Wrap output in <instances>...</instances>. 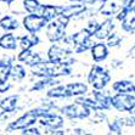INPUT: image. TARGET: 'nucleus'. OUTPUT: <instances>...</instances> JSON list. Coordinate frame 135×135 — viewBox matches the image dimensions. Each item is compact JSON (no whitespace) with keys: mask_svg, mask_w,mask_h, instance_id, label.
I'll use <instances>...</instances> for the list:
<instances>
[{"mask_svg":"<svg viewBox=\"0 0 135 135\" xmlns=\"http://www.w3.org/2000/svg\"><path fill=\"white\" fill-rule=\"evenodd\" d=\"M69 18L65 17L63 15L56 16L54 20H51L50 22H47L46 25V37L51 43H56L60 41L65 38L66 34V28L68 26Z\"/></svg>","mask_w":135,"mask_h":135,"instance_id":"1","label":"nucleus"},{"mask_svg":"<svg viewBox=\"0 0 135 135\" xmlns=\"http://www.w3.org/2000/svg\"><path fill=\"white\" fill-rule=\"evenodd\" d=\"M88 82L94 89H99V90L101 89L102 90L111 82V75L107 72V69H105L104 67L95 65V66L91 67L90 72L88 74Z\"/></svg>","mask_w":135,"mask_h":135,"instance_id":"2","label":"nucleus"},{"mask_svg":"<svg viewBox=\"0 0 135 135\" xmlns=\"http://www.w3.org/2000/svg\"><path fill=\"white\" fill-rule=\"evenodd\" d=\"M91 111L93 110H90L88 106H85L79 101H75L74 104L67 105L61 108L62 114H65L69 119H85L90 116Z\"/></svg>","mask_w":135,"mask_h":135,"instance_id":"3","label":"nucleus"},{"mask_svg":"<svg viewBox=\"0 0 135 135\" xmlns=\"http://www.w3.org/2000/svg\"><path fill=\"white\" fill-rule=\"evenodd\" d=\"M112 107L119 112L135 113V96L132 94H117L111 98Z\"/></svg>","mask_w":135,"mask_h":135,"instance_id":"4","label":"nucleus"},{"mask_svg":"<svg viewBox=\"0 0 135 135\" xmlns=\"http://www.w3.org/2000/svg\"><path fill=\"white\" fill-rule=\"evenodd\" d=\"M47 25V21L39 13H29L23 18V27L29 33H38Z\"/></svg>","mask_w":135,"mask_h":135,"instance_id":"5","label":"nucleus"},{"mask_svg":"<svg viewBox=\"0 0 135 135\" xmlns=\"http://www.w3.org/2000/svg\"><path fill=\"white\" fill-rule=\"evenodd\" d=\"M69 50L61 47L59 45H52L50 46V49L47 50V60L51 62H66V63H71L73 62L69 59Z\"/></svg>","mask_w":135,"mask_h":135,"instance_id":"6","label":"nucleus"},{"mask_svg":"<svg viewBox=\"0 0 135 135\" xmlns=\"http://www.w3.org/2000/svg\"><path fill=\"white\" fill-rule=\"evenodd\" d=\"M39 123L41 126L46 127V128L51 129V130H56V129L63 127L65 124V120L59 114H55V113H45L44 116H41L39 118Z\"/></svg>","mask_w":135,"mask_h":135,"instance_id":"7","label":"nucleus"},{"mask_svg":"<svg viewBox=\"0 0 135 135\" xmlns=\"http://www.w3.org/2000/svg\"><path fill=\"white\" fill-rule=\"evenodd\" d=\"M114 28H116V23H114V20L110 17V18L105 20L102 23H100L99 28L96 29V32H95L94 37L96 38L98 40H106L107 38H108V37H110V35L113 33Z\"/></svg>","mask_w":135,"mask_h":135,"instance_id":"8","label":"nucleus"},{"mask_svg":"<svg viewBox=\"0 0 135 135\" xmlns=\"http://www.w3.org/2000/svg\"><path fill=\"white\" fill-rule=\"evenodd\" d=\"M91 57L95 62H101L108 56V45L106 43H95L90 49Z\"/></svg>","mask_w":135,"mask_h":135,"instance_id":"9","label":"nucleus"},{"mask_svg":"<svg viewBox=\"0 0 135 135\" xmlns=\"http://www.w3.org/2000/svg\"><path fill=\"white\" fill-rule=\"evenodd\" d=\"M17 60H18L20 62H22L31 67V66H33V65H35L37 62L41 61V59H40V55L38 52H34L32 49H25V50H22L18 54Z\"/></svg>","mask_w":135,"mask_h":135,"instance_id":"10","label":"nucleus"},{"mask_svg":"<svg viewBox=\"0 0 135 135\" xmlns=\"http://www.w3.org/2000/svg\"><path fill=\"white\" fill-rule=\"evenodd\" d=\"M86 10V6L85 4H71V5H67V6H63L62 11H61V15H63L67 18H72V17H75V16H79L82 13L85 12Z\"/></svg>","mask_w":135,"mask_h":135,"instance_id":"11","label":"nucleus"},{"mask_svg":"<svg viewBox=\"0 0 135 135\" xmlns=\"http://www.w3.org/2000/svg\"><path fill=\"white\" fill-rule=\"evenodd\" d=\"M93 96H94V99L99 104V106L101 107V110L108 111L111 107H112V101H111L112 96H110L106 91H101V89L100 90H99V89H95V91L93 93Z\"/></svg>","mask_w":135,"mask_h":135,"instance_id":"12","label":"nucleus"},{"mask_svg":"<svg viewBox=\"0 0 135 135\" xmlns=\"http://www.w3.org/2000/svg\"><path fill=\"white\" fill-rule=\"evenodd\" d=\"M63 6H55V5H41L40 10H39V15H41L46 20L47 22H50L51 20H54L56 16H59L62 11Z\"/></svg>","mask_w":135,"mask_h":135,"instance_id":"13","label":"nucleus"},{"mask_svg":"<svg viewBox=\"0 0 135 135\" xmlns=\"http://www.w3.org/2000/svg\"><path fill=\"white\" fill-rule=\"evenodd\" d=\"M112 90L117 94H135V84L130 80H118L113 83Z\"/></svg>","mask_w":135,"mask_h":135,"instance_id":"14","label":"nucleus"},{"mask_svg":"<svg viewBox=\"0 0 135 135\" xmlns=\"http://www.w3.org/2000/svg\"><path fill=\"white\" fill-rule=\"evenodd\" d=\"M66 86L69 98H72V96H82V95H85L88 93V85L85 83L73 82L66 84Z\"/></svg>","mask_w":135,"mask_h":135,"instance_id":"15","label":"nucleus"},{"mask_svg":"<svg viewBox=\"0 0 135 135\" xmlns=\"http://www.w3.org/2000/svg\"><path fill=\"white\" fill-rule=\"evenodd\" d=\"M18 46L17 44V38L11 33H6L0 37V47L5 50H16Z\"/></svg>","mask_w":135,"mask_h":135,"instance_id":"16","label":"nucleus"},{"mask_svg":"<svg viewBox=\"0 0 135 135\" xmlns=\"http://www.w3.org/2000/svg\"><path fill=\"white\" fill-rule=\"evenodd\" d=\"M39 38H38L37 33H29L28 34H26L25 37H22L20 39V46L22 50L25 49H33L34 46H37L39 44Z\"/></svg>","mask_w":135,"mask_h":135,"instance_id":"17","label":"nucleus"},{"mask_svg":"<svg viewBox=\"0 0 135 135\" xmlns=\"http://www.w3.org/2000/svg\"><path fill=\"white\" fill-rule=\"evenodd\" d=\"M11 68L12 62L10 60L0 61V85L9 82V78L11 77Z\"/></svg>","mask_w":135,"mask_h":135,"instance_id":"18","label":"nucleus"},{"mask_svg":"<svg viewBox=\"0 0 135 135\" xmlns=\"http://www.w3.org/2000/svg\"><path fill=\"white\" fill-rule=\"evenodd\" d=\"M17 102H18V96L11 95V96H7L0 101V108L3 111H7V112H13L16 110Z\"/></svg>","mask_w":135,"mask_h":135,"instance_id":"19","label":"nucleus"},{"mask_svg":"<svg viewBox=\"0 0 135 135\" xmlns=\"http://www.w3.org/2000/svg\"><path fill=\"white\" fill-rule=\"evenodd\" d=\"M46 95H47V98H51V99H67V98H69L66 85H57L55 88H50Z\"/></svg>","mask_w":135,"mask_h":135,"instance_id":"20","label":"nucleus"},{"mask_svg":"<svg viewBox=\"0 0 135 135\" xmlns=\"http://www.w3.org/2000/svg\"><path fill=\"white\" fill-rule=\"evenodd\" d=\"M120 10L119 5L117 3H114V1H110V0H107V1H105L104 6H102V9H101V15L102 16H107V17H110V16L114 15V13H117L118 11Z\"/></svg>","mask_w":135,"mask_h":135,"instance_id":"21","label":"nucleus"},{"mask_svg":"<svg viewBox=\"0 0 135 135\" xmlns=\"http://www.w3.org/2000/svg\"><path fill=\"white\" fill-rule=\"evenodd\" d=\"M18 21L15 20L12 16H5L0 20V27L5 31H15L18 28Z\"/></svg>","mask_w":135,"mask_h":135,"instance_id":"22","label":"nucleus"},{"mask_svg":"<svg viewBox=\"0 0 135 135\" xmlns=\"http://www.w3.org/2000/svg\"><path fill=\"white\" fill-rule=\"evenodd\" d=\"M54 79L55 78H51V77H43V78H40V80H38V82L34 83L31 91H41V90H44L45 88H49V86L54 85V83H55Z\"/></svg>","mask_w":135,"mask_h":135,"instance_id":"23","label":"nucleus"},{"mask_svg":"<svg viewBox=\"0 0 135 135\" xmlns=\"http://www.w3.org/2000/svg\"><path fill=\"white\" fill-rule=\"evenodd\" d=\"M122 28L127 33H134L135 32V12H130L126 18L122 21Z\"/></svg>","mask_w":135,"mask_h":135,"instance_id":"24","label":"nucleus"},{"mask_svg":"<svg viewBox=\"0 0 135 135\" xmlns=\"http://www.w3.org/2000/svg\"><path fill=\"white\" fill-rule=\"evenodd\" d=\"M27 74V71L26 68L20 65V63H16V65H12V68H11V78L13 80H22L23 78Z\"/></svg>","mask_w":135,"mask_h":135,"instance_id":"25","label":"nucleus"},{"mask_svg":"<svg viewBox=\"0 0 135 135\" xmlns=\"http://www.w3.org/2000/svg\"><path fill=\"white\" fill-rule=\"evenodd\" d=\"M23 7L28 13H38L41 5L38 0H23Z\"/></svg>","mask_w":135,"mask_h":135,"instance_id":"26","label":"nucleus"},{"mask_svg":"<svg viewBox=\"0 0 135 135\" xmlns=\"http://www.w3.org/2000/svg\"><path fill=\"white\" fill-rule=\"evenodd\" d=\"M77 101H79V102L84 104L85 106H88L89 108H90V110H93V111H102V110H101V107L99 106V104L96 102V100H95V99L83 98V95H82V96H78Z\"/></svg>","mask_w":135,"mask_h":135,"instance_id":"27","label":"nucleus"},{"mask_svg":"<svg viewBox=\"0 0 135 135\" xmlns=\"http://www.w3.org/2000/svg\"><path fill=\"white\" fill-rule=\"evenodd\" d=\"M106 40H107L106 44L108 45V47H116V46H118V45L122 43L123 38H122V35H120V34H118V33H114V32H113L112 34L107 38Z\"/></svg>","mask_w":135,"mask_h":135,"instance_id":"28","label":"nucleus"},{"mask_svg":"<svg viewBox=\"0 0 135 135\" xmlns=\"http://www.w3.org/2000/svg\"><path fill=\"white\" fill-rule=\"evenodd\" d=\"M99 26H100V23H98V21L94 18H91L88 21V23H86V26H85V29L89 32V33H91V34L94 35L95 32H96V29L99 28Z\"/></svg>","mask_w":135,"mask_h":135,"instance_id":"29","label":"nucleus"},{"mask_svg":"<svg viewBox=\"0 0 135 135\" xmlns=\"http://www.w3.org/2000/svg\"><path fill=\"white\" fill-rule=\"evenodd\" d=\"M119 122V124L122 127H133L135 126V117L130 116V117H126V118H119L117 119Z\"/></svg>","mask_w":135,"mask_h":135,"instance_id":"30","label":"nucleus"},{"mask_svg":"<svg viewBox=\"0 0 135 135\" xmlns=\"http://www.w3.org/2000/svg\"><path fill=\"white\" fill-rule=\"evenodd\" d=\"M110 130L112 133H116V134H120V130H122V126L119 124L118 120H114L113 123H110Z\"/></svg>","mask_w":135,"mask_h":135,"instance_id":"31","label":"nucleus"},{"mask_svg":"<svg viewBox=\"0 0 135 135\" xmlns=\"http://www.w3.org/2000/svg\"><path fill=\"white\" fill-rule=\"evenodd\" d=\"M22 134H27V135H39L40 134V132H39V129L35 128V127H28V128L23 129Z\"/></svg>","mask_w":135,"mask_h":135,"instance_id":"32","label":"nucleus"},{"mask_svg":"<svg viewBox=\"0 0 135 135\" xmlns=\"http://www.w3.org/2000/svg\"><path fill=\"white\" fill-rule=\"evenodd\" d=\"M123 7L128 9L129 11H134L135 10V0H123Z\"/></svg>","mask_w":135,"mask_h":135,"instance_id":"33","label":"nucleus"},{"mask_svg":"<svg viewBox=\"0 0 135 135\" xmlns=\"http://www.w3.org/2000/svg\"><path fill=\"white\" fill-rule=\"evenodd\" d=\"M98 1H102V0H84V4H86V5H93V4H96Z\"/></svg>","mask_w":135,"mask_h":135,"instance_id":"34","label":"nucleus"},{"mask_svg":"<svg viewBox=\"0 0 135 135\" xmlns=\"http://www.w3.org/2000/svg\"><path fill=\"white\" fill-rule=\"evenodd\" d=\"M68 1H72V3H84V0H68Z\"/></svg>","mask_w":135,"mask_h":135,"instance_id":"35","label":"nucleus"},{"mask_svg":"<svg viewBox=\"0 0 135 135\" xmlns=\"http://www.w3.org/2000/svg\"><path fill=\"white\" fill-rule=\"evenodd\" d=\"M0 1H3V3H6V4H11L13 0H0Z\"/></svg>","mask_w":135,"mask_h":135,"instance_id":"36","label":"nucleus"},{"mask_svg":"<svg viewBox=\"0 0 135 135\" xmlns=\"http://www.w3.org/2000/svg\"><path fill=\"white\" fill-rule=\"evenodd\" d=\"M134 12H135V10H134Z\"/></svg>","mask_w":135,"mask_h":135,"instance_id":"37","label":"nucleus"}]
</instances>
